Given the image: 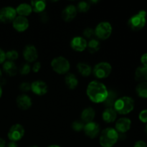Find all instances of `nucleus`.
<instances>
[{"label":"nucleus","mask_w":147,"mask_h":147,"mask_svg":"<svg viewBox=\"0 0 147 147\" xmlns=\"http://www.w3.org/2000/svg\"><path fill=\"white\" fill-rule=\"evenodd\" d=\"M118 99V94L115 90H109L108 96L106 100L103 102V104L106 108H113L115 103Z\"/></svg>","instance_id":"4be33fe9"},{"label":"nucleus","mask_w":147,"mask_h":147,"mask_svg":"<svg viewBox=\"0 0 147 147\" xmlns=\"http://www.w3.org/2000/svg\"><path fill=\"white\" fill-rule=\"evenodd\" d=\"M134 147H147V144L145 142L140 140L138 141V142H136V143H135Z\"/></svg>","instance_id":"58836bf2"},{"label":"nucleus","mask_w":147,"mask_h":147,"mask_svg":"<svg viewBox=\"0 0 147 147\" xmlns=\"http://www.w3.org/2000/svg\"><path fill=\"white\" fill-rule=\"evenodd\" d=\"M16 103H17L19 109L22 111L28 110L31 108L32 105L31 98L27 96V94H24V93L17 96V99H16Z\"/></svg>","instance_id":"dca6fc26"},{"label":"nucleus","mask_w":147,"mask_h":147,"mask_svg":"<svg viewBox=\"0 0 147 147\" xmlns=\"http://www.w3.org/2000/svg\"><path fill=\"white\" fill-rule=\"evenodd\" d=\"M65 83L69 89L73 90L77 88L78 85V80L77 77L73 73H67L65 77Z\"/></svg>","instance_id":"5701e85b"},{"label":"nucleus","mask_w":147,"mask_h":147,"mask_svg":"<svg viewBox=\"0 0 147 147\" xmlns=\"http://www.w3.org/2000/svg\"><path fill=\"white\" fill-rule=\"evenodd\" d=\"M1 96H2V88H1V86H0V98H1Z\"/></svg>","instance_id":"c03bdc74"},{"label":"nucleus","mask_w":147,"mask_h":147,"mask_svg":"<svg viewBox=\"0 0 147 147\" xmlns=\"http://www.w3.org/2000/svg\"><path fill=\"white\" fill-rule=\"evenodd\" d=\"M23 57L27 63H33L36 61L38 57L37 48L32 45L25 46L23 50Z\"/></svg>","instance_id":"9b49d317"},{"label":"nucleus","mask_w":147,"mask_h":147,"mask_svg":"<svg viewBox=\"0 0 147 147\" xmlns=\"http://www.w3.org/2000/svg\"><path fill=\"white\" fill-rule=\"evenodd\" d=\"M47 147H61V146H59V145L53 144V145H50V146H47Z\"/></svg>","instance_id":"37998d69"},{"label":"nucleus","mask_w":147,"mask_h":147,"mask_svg":"<svg viewBox=\"0 0 147 147\" xmlns=\"http://www.w3.org/2000/svg\"><path fill=\"white\" fill-rule=\"evenodd\" d=\"M95 35L102 40L109 38L112 33V26L109 22H101L95 29Z\"/></svg>","instance_id":"0eeeda50"},{"label":"nucleus","mask_w":147,"mask_h":147,"mask_svg":"<svg viewBox=\"0 0 147 147\" xmlns=\"http://www.w3.org/2000/svg\"><path fill=\"white\" fill-rule=\"evenodd\" d=\"M90 4L87 2V1H82L78 4L76 9H77V11H79L80 13H86L90 9Z\"/></svg>","instance_id":"c85d7f7f"},{"label":"nucleus","mask_w":147,"mask_h":147,"mask_svg":"<svg viewBox=\"0 0 147 147\" xmlns=\"http://www.w3.org/2000/svg\"><path fill=\"white\" fill-rule=\"evenodd\" d=\"M7 144H6V142L4 139L0 137V147H6Z\"/></svg>","instance_id":"79ce46f5"},{"label":"nucleus","mask_w":147,"mask_h":147,"mask_svg":"<svg viewBox=\"0 0 147 147\" xmlns=\"http://www.w3.org/2000/svg\"><path fill=\"white\" fill-rule=\"evenodd\" d=\"M6 147H18V145H17V144L16 142H10L7 144Z\"/></svg>","instance_id":"a19ab883"},{"label":"nucleus","mask_w":147,"mask_h":147,"mask_svg":"<svg viewBox=\"0 0 147 147\" xmlns=\"http://www.w3.org/2000/svg\"><path fill=\"white\" fill-rule=\"evenodd\" d=\"M41 69V63L40 62H36L34 63L33 66L32 67V70L34 73H38Z\"/></svg>","instance_id":"e433bc0d"},{"label":"nucleus","mask_w":147,"mask_h":147,"mask_svg":"<svg viewBox=\"0 0 147 147\" xmlns=\"http://www.w3.org/2000/svg\"><path fill=\"white\" fill-rule=\"evenodd\" d=\"M51 67L55 73L60 75L68 73L70 68V64L67 59L63 56L55 57L51 62Z\"/></svg>","instance_id":"39448f33"},{"label":"nucleus","mask_w":147,"mask_h":147,"mask_svg":"<svg viewBox=\"0 0 147 147\" xmlns=\"http://www.w3.org/2000/svg\"><path fill=\"white\" fill-rule=\"evenodd\" d=\"M112 71V67L110 63L107 62H100L93 67V72L95 77L98 79L106 78L111 75Z\"/></svg>","instance_id":"423d86ee"},{"label":"nucleus","mask_w":147,"mask_h":147,"mask_svg":"<svg viewBox=\"0 0 147 147\" xmlns=\"http://www.w3.org/2000/svg\"><path fill=\"white\" fill-rule=\"evenodd\" d=\"M85 123L82 121L81 120H76L72 123V129L75 131L80 132L84 129Z\"/></svg>","instance_id":"7c9ffc66"},{"label":"nucleus","mask_w":147,"mask_h":147,"mask_svg":"<svg viewBox=\"0 0 147 147\" xmlns=\"http://www.w3.org/2000/svg\"><path fill=\"white\" fill-rule=\"evenodd\" d=\"M119 139V134L113 128H106L100 134L99 143L102 147H113Z\"/></svg>","instance_id":"f03ea898"},{"label":"nucleus","mask_w":147,"mask_h":147,"mask_svg":"<svg viewBox=\"0 0 147 147\" xmlns=\"http://www.w3.org/2000/svg\"><path fill=\"white\" fill-rule=\"evenodd\" d=\"M1 76H2V72H1V69H0V79H1Z\"/></svg>","instance_id":"a18cd8bd"},{"label":"nucleus","mask_w":147,"mask_h":147,"mask_svg":"<svg viewBox=\"0 0 147 147\" xmlns=\"http://www.w3.org/2000/svg\"><path fill=\"white\" fill-rule=\"evenodd\" d=\"M145 132H146V135H147V123H146V128H145Z\"/></svg>","instance_id":"49530a36"},{"label":"nucleus","mask_w":147,"mask_h":147,"mask_svg":"<svg viewBox=\"0 0 147 147\" xmlns=\"http://www.w3.org/2000/svg\"><path fill=\"white\" fill-rule=\"evenodd\" d=\"M83 36L86 37V38L93 39V36H95V30H93V29L88 27V28L85 29V30H83Z\"/></svg>","instance_id":"473e14b6"},{"label":"nucleus","mask_w":147,"mask_h":147,"mask_svg":"<svg viewBox=\"0 0 147 147\" xmlns=\"http://www.w3.org/2000/svg\"><path fill=\"white\" fill-rule=\"evenodd\" d=\"M77 9L74 5L67 6L62 11V18L65 22H71L77 15Z\"/></svg>","instance_id":"f3484780"},{"label":"nucleus","mask_w":147,"mask_h":147,"mask_svg":"<svg viewBox=\"0 0 147 147\" xmlns=\"http://www.w3.org/2000/svg\"><path fill=\"white\" fill-rule=\"evenodd\" d=\"M135 80L138 82H146L147 80V67L142 65L136 68L135 71Z\"/></svg>","instance_id":"b1692460"},{"label":"nucleus","mask_w":147,"mask_h":147,"mask_svg":"<svg viewBox=\"0 0 147 147\" xmlns=\"http://www.w3.org/2000/svg\"><path fill=\"white\" fill-rule=\"evenodd\" d=\"M3 70L5 72L6 74L9 76H15L18 72V67L16 65L14 62L11 61H5L3 63Z\"/></svg>","instance_id":"aec40b11"},{"label":"nucleus","mask_w":147,"mask_h":147,"mask_svg":"<svg viewBox=\"0 0 147 147\" xmlns=\"http://www.w3.org/2000/svg\"><path fill=\"white\" fill-rule=\"evenodd\" d=\"M83 131H84L85 134L88 137L90 138V139H95L100 133V128L98 123L92 121L85 124Z\"/></svg>","instance_id":"9d476101"},{"label":"nucleus","mask_w":147,"mask_h":147,"mask_svg":"<svg viewBox=\"0 0 147 147\" xmlns=\"http://www.w3.org/2000/svg\"><path fill=\"white\" fill-rule=\"evenodd\" d=\"M5 57L6 60H7V61L14 62V60H16L19 57V53L17 50H9L7 53H5Z\"/></svg>","instance_id":"c756f323"},{"label":"nucleus","mask_w":147,"mask_h":147,"mask_svg":"<svg viewBox=\"0 0 147 147\" xmlns=\"http://www.w3.org/2000/svg\"><path fill=\"white\" fill-rule=\"evenodd\" d=\"M88 42L83 37H75L70 42V47L73 50L77 52H83L87 48Z\"/></svg>","instance_id":"4468645a"},{"label":"nucleus","mask_w":147,"mask_h":147,"mask_svg":"<svg viewBox=\"0 0 147 147\" xmlns=\"http://www.w3.org/2000/svg\"><path fill=\"white\" fill-rule=\"evenodd\" d=\"M17 17L16 9L12 7H4L0 9V22L4 24L12 22Z\"/></svg>","instance_id":"1a4fd4ad"},{"label":"nucleus","mask_w":147,"mask_h":147,"mask_svg":"<svg viewBox=\"0 0 147 147\" xmlns=\"http://www.w3.org/2000/svg\"><path fill=\"white\" fill-rule=\"evenodd\" d=\"M147 13L144 10H141L137 14H134L128 21V25L134 31H139L146 25Z\"/></svg>","instance_id":"20e7f679"},{"label":"nucleus","mask_w":147,"mask_h":147,"mask_svg":"<svg viewBox=\"0 0 147 147\" xmlns=\"http://www.w3.org/2000/svg\"><path fill=\"white\" fill-rule=\"evenodd\" d=\"M116 131L119 134H124L131 129V121L126 117L121 118L116 121Z\"/></svg>","instance_id":"f8f14e48"},{"label":"nucleus","mask_w":147,"mask_h":147,"mask_svg":"<svg viewBox=\"0 0 147 147\" xmlns=\"http://www.w3.org/2000/svg\"><path fill=\"white\" fill-rule=\"evenodd\" d=\"M40 20L42 23H47L49 21V16L46 11H43V12L40 14Z\"/></svg>","instance_id":"c9c22d12"},{"label":"nucleus","mask_w":147,"mask_h":147,"mask_svg":"<svg viewBox=\"0 0 147 147\" xmlns=\"http://www.w3.org/2000/svg\"><path fill=\"white\" fill-rule=\"evenodd\" d=\"M141 62L142 63V65L147 67V53H145L141 57Z\"/></svg>","instance_id":"ea45409f"},{"label":"nucleus","mask_w":147,"mask_h":147,"mask_svg":"<svg viewBox=\"0 0 147 147\" xmlns=\"http://www.w3.org/2000/svg\"><path fill=\"white\" fill-rule=\"evenodd\" d=\"M100 42L96 39H91L87 44V49L90 53H96L100 50Z\"/></svg>","instance_id":"bb28decb"},{"label":"nucleus","mask_w":147,"mask_h":147,"mask_svg":"<svg viewBox=\"0 0 147 147\" xmlns=\"http://www.w3.org/2000/svg\"><path fill=\"white\" fill-rule=\"evenodd\" d=\"M108 91L109 90L106 86L98 80L90 82L86 89V93L88 98L96 103H103L108 96Z\"/></svg>","instance_id":"f257e3e1"},{"label":"nucleus","mask_w":147,"mask_h":147,"mask_svg":"<svg viewBox=\"0 0 147 147\" xmlns=\"http://www.w3.org/2000/svg\"><path fill=\"white\" fill-rule=\"evenodd\" d=\"M24 132L25 131L22 125L16 123L11 126L7 134V136L11 142H17L22 139L24 135Z\"/></svg>","instance_id":"6e6552de"},{"label":"nucleus","mask_w":147,"mask_h":147,"mask_svg":"<svg viewBox=\"0 0 147 147\" xmlns=\"http://www.w3.org/2000/svg\"><path fill=\"white\" fill-rule=\"evenodd\" d=\"M15 9L17 14H18L19 16H22V17H24L30 15L31 13L32 12V9L30 4H27V3L20 4V5L17 6V7Z\"/></svg>","instance_id":"412c9836"},{"label":"nucleus","mask_w":147,"mask_h":147,"mask_svg":"<svg viewBox=\"0 0 147 147\" xmlns=\"http://www.w3.org/2000/svg\"><path fill=\"white\" fill-rule=\"evenodd\" d=\"M31 90L37 96H43L47 93L48 86L44 81L36 80L31 83Z\"/></svg>","instance_id":"2eb2a0df"},{"label":"nucleus","mask_w":147,"mask_h":147,"mask_svg":"<svg viewBox=\"0 0 147 147\" xmlns=\"http://www.w3.org/2000/svg\"><path fill=\"white\" fill-rule=\"evenodd\" d=\"M138 96L142 98H147V82L140 83L136 88Z\"/></svg>","instance_id":"cd10ccee"},{"label":"nucleus","mask_w":147,"mask_h":147,"mask_svg":"<svg viewBox=\"0 0 147 147\" xmlns=\"http://www.w3.org/2000/svg\"><path fill=\"white\" fill-rule=\"evenodd\" d=\"M117 114L113 108H106L102 113V119L106 123H113L117 119Z\"/></svg>","instance_id":"a211bd4d"},{"label":"nucleus","mask_w":147,"mask_h":147,"mask_svg":"<svg viewBox=\"0 0 147 147\" xmlns=\"http://www.w3.org/2000/svg\"><path fill=\"white\" fill-rule=\"evenodd\" d=\"M20 90L22 91L23 93H27V92L30 91L31 90V84L30 83H27V82L21 83L20 85Z\"/></svg>","instance_id":"72a5a7b5"},{"label":"nucleus","mask_w":147,"mask_h":147,"mask_svg":"<svg viewBox=\"0 0 147 147\" xmlns=\"http://www.w3.org/2000/svg\"><path fill=\"white\" fill-rule=\"evenodd\" d=\"M77 69L78 73L83 77H88L91 74L92 70H93L90 65L85 63H78Z\"/></svg>","instance_id":"393cba45"},{"label":"nucleus","mask_w":147,"mask_h":147,"mask_svg":"<svg viewBox=\"0 0 147 147\" xmlns=\"http://www.w3.org/2000/svg\"><path fill=\"white\" fill-rule=\"evenodd\" d=\"M30 147H39V146H30Z\"/></svg>","instance_id":"de8ad7c7"},{"label":"nucleus","mask_w":147,"mask_h":147,"mask_svg":"<svg viewBox=\"0 0 147 147\" xmlns=\"http://www.w3.org/2000/svg\"><path fill=\"white\" fill-rule=\"evenodd\" d=\"M12 26L16 31L22 32L27 30L29 27V20L27 17L17 16L12 22Z\"/></svg>","instance_id":"ddd939ff"},{"label":"nucleus","mask_w":147,"mask_h":147,"mask_svg":"<svg viewBox=\"0 0 147 147\" xmlns=\"http://www.w3.org/2000/svg\"><path fill=\"white\" fill-rule=\"evenodd\" d=\"M32 11H34L35 13H40L43 12L46 8V2L42 0H38V1H32L30 3Z\"/></svg>","instance_id":"a878e982"},{"label":"nucleus","mask_w":147,"mask_h":147,"mask_svg":"<svg viewBox=\"0 0 147 147\" xmlns=\"http://www.w3.org/2000/svg\"><path fill=\"white\" fill-rule=\"evenodd\" d=\"M6 57H5V53L2 49L0 48V64H2L5 62Z\"/></svg>","instance_id":"4c0bfd02"},{"label":"nucleus","mask_w":147,"mask_h":147,"mask_svg":"<svg viewBox=\"0 0 147 147\" xmlns=\"http://www.w3.org/2000/svg\"><path fill=\"white\" fill-rule=\"evenodd\" d=\"M113 109L116 113L121 115L128 114L134 109V100L129 96H123L117 99Z\"/></svg>","instance_id":"7ed1b4c3"},{"label":"nucleus","mask_w":147,"mask_h":147,"mask_svg":"<svg viewBox=\"0 0 147 147\" xmlns=\"http://www.w3.org/2000/svg\"><path fill=\"white\" fill-rule=\"evenodd\" d=\"M96 116V111L92 107H88L85 109L81 113V121L84 123L92 122Z\"/></svg>","instance_id":"6ab92c4d"},{"label":"nucleus","mask_w":147,"mask_h":147,"mask_svg":"<svg viewBox=\"0 0 147 147\" xmlns=\"http://www.w3.org/2000/svg\"><path fill=\"white\" fill-rule=\"evenodd\" d=\"M139 120L143 123H147V109L142 111L139 115Z\"/></svg>","instance_id":"f704fd0d"},{"label":"nucleus","mask_w":147,"mask_h":147,"mask_svg":"<svg viewBox=\"0 0 147 147\" xmlns=\"http://www.w3.org/2000/svg\"><path fill=\"white\" fill-rule=\"evenodd\" d=\"M32 67L30 66V65L29 63H23L21 66L20 67V68H18L19 72L21 75L22 76H27V74H29L31 70Z\"/></svg>","instance_id":"2f4dec72"}]
</instances>
